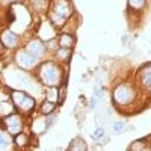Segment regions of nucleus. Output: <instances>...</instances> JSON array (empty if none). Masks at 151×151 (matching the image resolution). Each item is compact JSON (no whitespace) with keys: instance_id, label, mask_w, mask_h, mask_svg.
Returning <instances> with one entry per match:
<instances>
[{"instance_id":"1","label":"nucleus","mask_w":151,"mask_h":151,"mask_svg":"<svg viewBox=\"0 0 151 151\" xmlns=\"http://www.w3.org/2000/svg\"><path fill=\"white\" fill-rule=\"evenodd\" d=\"M40 77L41 80L48 85V86H56L60 80V70L52 64V62H48V64H44L40 70Z\"/></svg>"},{"instance_id":"2","label":"nucleus","mask_w":151,"mask_h":151,"mask_svg":"<svg viewBox=\"0 0 151 151\" xmlns=\"http://www.w3.org/2000/svg\"><path fill=\"white\" fill-rule=\"evenodd\" d=\"M113 98H115V101L119 103V104H127L133 100V91L132 88L127 86V85H121L118 86L115 92H113Z\"/></svg>"},{"instance_id":"3","label":"nucleus","mask_w":151,"mask_h":151,"mask_svg":"<svg viewBox=\"0 0 151 151\" xmlns=\"http://www.w3.org/2000/svg\"><path fill=\"white\" fill-rule=\"evenodd\" d=\"M36 62H38V58L35 55H32L30 52H27V50H21L17 55V64L21 68H30L36 64Z\"/></svg>"},{"instance_id":"4","label":"nucleus","mask_w":151,"mask_h":151,"mask_svg":"<svg viewBox=\"0 0 151 151\" xmlns=\"http://www.w3.org/2000/svg\"><path fill=\"white\" fill-rule=\"evenodd\" d=\"M23 129V124H21V119L18 115H9L8 118H5V130H8L9 133L12 134H18Z\"/></svg>"},{"instance_id":"5","label":"nucleus","mask_w":151,"mask_h":151,"mask_svg":"<svg viewBox=\"0 0 151 151\" xmlns=\"http://www.w3.org/2000/svg\"><path fill=\"white\" fill-rule=\"evenodd\" d=\"M50 12H55L58 15H62V17H68L71 14V5L68 0H55V3L52 6V11Z\"/></svg>"},{"instance_id":"6","label":"nucleus","mask_w":151,"mask_h":151,"mask_svg":"<svg viewBox=\"0 0 151 151\" xmlns=\"http://www.w3.org/2000/svg\"><path fill=\"white\" fill-rule=\"evenodd\" d=\"M2 42L5 47H9V48H14L17 47L18 44V36L15 33H12V32H5L2 35Z\"/></svg>"},{"instance_id":"7","label":"nucleus","mask_w":151,"mask_h":151,"mask_svg":"<svg viewBox=\"0 0 151 151\" xmlns=\"http://www.w3.org/2000/svg\"><path fill=\"white\" fill-rule=\"evenodd\" d=\"M27 52H30V53H32V55H35L36 58H40V56H42V55H44L45 47L42 45V42H41V41H30V42H29V45H27Z\"/></svg>"},{"instance_id":"8","label":"nucleus","mask_w":151,"mask_h":151,"mask_svg":"<svg viewBox=\"0 0 151 151\" xmlns=\"http://www.w3.org/2000/svg\"><path fill=\"white\" fill-rule=\"evenodd\" d=\"M33 106H35V101H33V98L32 97H29V95H26L23 100H21V103L17 106V109H20V110H23V112H29V110H32L33 109Z\"/></svg>"},{"instance_id":"9","label":"nucleus","mask_w":151,"mask_h":151,"mask_svg":"<svg viewBox=\"0 0 151 151\" xmlns=\"http://www.w3.org/2000/svg\"><path fill=\"white\" fill-rule=\"evenodd\" d=\"M141 79H142L144 86L148 88V89H151V65H148V67H145V68L142 70Z\"/></svg>"},{"instance_id":"10","label":"nucleus","mask_w":151,"mask_h":151,"mask_svg":"<svg viewBox=\"0 0 151 151\" xmlns=\"http://www.w3.org/2000/svg\"><path fill=\"white\" fill-rule=\"evenodd\" d=\"M74 44V38L68 33H62L60 38H59V45L64 47V48H71Z\"/></svg>"},{"instance_id":"11","label":"nucleus","mask_w":151,"mask_h":151,"mask_svg":"<svg viewBox=\"0 0 151 151\" xmlns=\"http://www.w3.org/2000/svg\"><path fill=\"white\" fill-rule=\"evenodd\" d=\"M40 35L44 38V40H50V38L53 36V29L50 26V23H42L41 27H40Z\"/></svg>"},{"instance_id":"12","label":"nucleus","mask_w":151,"mask_h":151,"mask_svg":"<svg viewBox=\"0 0 151 151\" xmlns=\"http://www.w3.org/2000/svg\"><path fill=\"white\" fill-rule=\"evenodd\" d=\"M50 20H52V23L55 24V26H62V24L65 23V17L58 15V14H55V12H50Z\"/></svg>"},{"instance_id":"13","label":"nucleus","mask_w":151,"mask_h":151,"mask_svg":"<svg viewBox=\"0 0 151 151\" xmlns=\"http://www.w3.org/2000/svg\"><path fill=\"white\" fill-rule=\"evenodd\" d=\"M29 142V137L26 136V134H23L21 132L18 133V134H15V144L18 145V147H24Z\"/></svg>"},{"instance_id":"14","label":"nucleus","mask_w":151,"mask_h":151,"mask_svg":"<svg viewBox=\"0 0 151 151\" xmlns=\"http://www.w3.org/2000/svg\"><path fill=\"white\" fill-rule=\"evenodd\" d=\"M70 150H82V151H83V150H86V144L80 139V137H77V139H74V141H73Z\"/></svg>"},{"instance_id":"15","label":"nucleus","mask_w":151,"mask_h":151,"mask_svg":"<svg viewBox=\"0 0 151 151\" xmlns=\"http://www.w3.org/2000/svg\"><path fill=\"white\" fill-rule=\"evenodd\" d=\"M55 110V104L52 101H44L42 106H41V112L44 113V115H48V113H52Z\"/></svg>"},{"instance_id":"16","label":"nucleus","mask_w":151,"mask_h":151,"mask_svg":"<svg viewBox=\"0 0 151 151\" xmlns=\"http://www.w3.org/2000/svg\"><path fill=\"white\" fill-rule=\"evenodd\" d=\"M129 5L133 9H142L145 5V0H129Z\"/></svg>"},{"instance_id":"17","label":"nucleus","mask_w":151,"mask_h":151,"mask_svg":"<svg viewBox=\"0 0 151 151\" xmlns=\"http://www.w3.org/2000/svg\"><path fill=\"white\" fill-rule=\"evenodd\" d=\"M70 55H71V52H70V48H64V47H60L59 50H58V56L60 58V59H68L70 58Z\"/></svg>"},{"instance_id":"18","label":"nucleus","mask_w":151,"mask_h":151,"mask_svg":"<svg viewBox=\"0 0 151 151\" xmlns=\"http://www.w3.org/2000/svg\"><path fill=\"white\" fill-rule=\"evenodd\" d=\"M33 5H35L36 9L42 11V9H45V6H47V0H33Z\"/></svg>"},{"instance_id":"19","label":"nucleus","mask_w":151,"mask_h":151,"mask_svg":"<svg viewBox=\"0 0 151 151\" xmlns=\"http://www.w3.org/2000/svg\"><path fill=\"white\" fill-rule=\"evenodd\" d=\"M65 94H67V86L64 85V86H62V89L59 91V98H58V101H59V103H64V100H65Z\"/></svg>"},{"instance_id":"20","label":"nucleus","mask_w":151,"mask_h":151,"mask_svg":"<svg viewBox=\"0 0 151 151\" xmlns=\"http://www.w3.org/2000/svg\"><path fill=\"white\" fill-rule=\"evenodd\" d=\"M6 147H8V139L5 137L3 133H0V150H3V148H6Z\"/></svg>"},{"instance_id":"21","label":"nucleus","mask_w":151,"mask_h":151,"mask_svg":"<svg viewBox=\"0 0 151 151\" xmlns=\"http://www.w3.org/2000/svg\"><path fill=\"white\" fill-rule=\"evenodd\" d=\"M142 148H145V142H142V141H139L137 144L130 147V150H142Z\"/></svg>"},{"instance_id":"22","label":"nucleus","mask_w":151,"mask_h":151,"mask_svg":"<svg viewBox=\"0 0 151 151\" xmlns=\"http://www.w3.org/2000/svg\"><path fill=\"white\" fill-rule=\"evenodd\" d=\"M103 134H104V130H103V129H97V130L92 133V136L95 137V139H100V137H101Z\"/></svg>"},{"instance_id":"23","label":"nucleus","mask_w":151,"mask_h":151,"mask_svg":"<svg viewBox=\"0 0 151 151\" xmlns=\"http://www.w3.org/2000/svg\"><path fill=\"white\" fill-rule=\"evenodd\" d=\"M113 129H115V132H121L124 129V122H116L115 125H113Z\"/></svg>"},{"instance_id":"24","label":"nucleus","mask_w":151,"mask_h":151,"mask_svg":"<svg viewBox=\"0 0 151 151\" xmlns=\"http://www.w3.org/2000/svg\"><path fill=\"white\" fill-rule=\"evenodd\" d=\"M2 52H3V42L0 41V55H2Z\"/></svg>"},{"instance_id":"25","label":"nucleus","mask_w":151,"mask_h":151,"mask_svg":"<svg viewBox=\"0 0 151 151\" xmlns=\"http://www.w3.org/2000/svg\"><path fill=\"white\" fill-rule=\"evenodd\" d=\"M11 2H20V0H11Z\"/></svg>"}]
</instances>
